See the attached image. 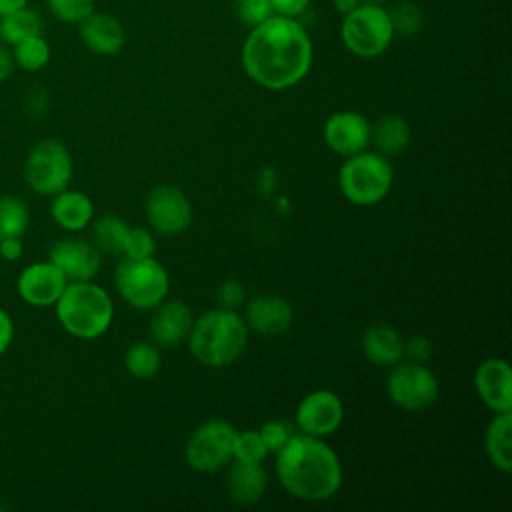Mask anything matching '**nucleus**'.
<instances>
[{
	"label": "nucleus",
	"instance_id": "obj_34",
	"mask_svg": "<svg viewBox=\"0 0 512 512\" xmlns=\"http://www.w3.org/2000/svg\"><path fill=\"white\" fill-rule=\"evenodd\" d=\"M156 252V240L146 228H130L124 244V254L128 258H150Z\"/></svg>",
	"mask_w": 512,
	"mask_h": 512
},
{
	"label": "nucleus",
	"instance_id": "obj_2",
	"mask_svg": "<svg viewBox=\"0 0 512 512\" xmlns=\"http://www.w3.org/2000/svg\"><path fill=\"white\" fill-rule=\"evenodd\" d=\"M276 474L288 494L306 502L332 498L342 484L336 452L318 436L290 434L276 452Z\"/></svg>",
	"mask_w": 512,
	"mask_h": 512
},
{
	"label": "nucleus",
	"instance_id": "obj_16",
	"mask_svg": "<svg viewBox=\"0 0 512 512\" xmlns=\"http://www.w3.org/2000/svg\"><path fill=\"white\" fill-rule=\"evenodd\" d=\"M474 388L480 400L496 412H512V372L506 360L488 358L474 374Z\"/></svg>",
	"mask_w": 512,
	"mask_h": 512
},
{
	"label": "nucleus",
	"instance_id": "obj_39",
	"mask_svg": "<svg viewBox=\"0 0 512 512\" xmlns=\"http://www.w3.org/2000/svg\"><path fill=\"white\" fill-rule=\"evenodd\" d=\"M22 254H24L22 236L0 238V258H4L8 262H14V260H20Z\"/></svg>",
	"mask_w": 512,
	"mask_h": 512
},
{
	"label": "nucleus",
	"instance_id": "obj_1",
	"mask_svg": "<svg viewBox=\"0 0 512 512\" xmlns=\"http://www.w3.org/2000/svg\"><path fill=\"white\" fill-rule=\"evenodd\" d=\"M314 46L298 18L272 14L250 28L240 62L246 76L266 90L296 86L310 72Z\"/></svg>",
	"mask_w": 512,
	"mask_h": 512
},
{
	"label": "nucleus",
	"instance_id": "obj_26",
	"mask_svg": "<svg viewBox=\"0 0 512 512\" xmlns=\"http://www.w3.org/2000/svg\"><path fill=\"white\" fill-rule=\"evenodd\" d=\"M128 230L130 226L120 216H114V214L100 216L98 220L92 222V244L104 254L122 256Z\"/></svg>",
	"mask_w": 512,
	"mask_h": 512
},
{
	"label": "nucleus",
	"instance_id": "obj_41",
	"mask_svg": "<svg viewBox=\"0 0 512 512\" xmlns=\"http://www.w3.org/2000/svg\"><path fill=\"white\" fill-rule=\"evenodd\" d=\"M14 68H16V66H14V60H12L10 48L0 42V84L6 82V80L12 76Z\"/></svg>",
	"mask_w": 512,
	"mask_h": 512
},
{
	"label": "nucleus",
	"instance_id": "obj_38",
	"mask_svg": "<svg viewBox=\"0 0 512 512\" xmlns=\"http://www.w3.org/2000/svg\"><path fill=\"white\" fill-rule=\"evenodd\" d=\"M310 2L312 0H270L274 14L290 16V18H298L302 12H306Z\"/></svg>",
	"mask_w": 512,
	"mask_h": 512
},
{
	"label": "nucleus",
	"instance_id": "obj_31",
	"mask_svg": "<svg viewBox=\"0 0 512 512\" xmlns=\"http://www.w3.org/2000/svg\"><path fill=\"white\" fill-rule=\"evenodd\" d=\"M268 456V450L258 434V430H244L236 434L234 440V460L246 464H262Z\"/></svg>",
	"mask_w": 512,
	"mask_h": 512
},
{
	"label": "nucleus",
	"instance_id": "obj_9",
	"mask_svg": "<svg viewBox=\"0 0 512 512\" xmlns=\"http://www.w3.org/2000/svg\"><path fill=\"white\" fill-rule=\"evenodd\" d=\"M238 430L220 418L200 424L184 446V458L192 470L218 472L234 460V440Z\"/></svg>",
	"mask_w": 512,
	"mask_h": 512
},
{
	"label": "nucleus",
	"instance_id": "obj_23",
	"mask_svg": "<svg viewBox=\"0 0 512 512\" xmlns=\"http://www.w3.org/2000/svg\"><path fill=\"white\" fill-rule=\"evenodd\" d=\"M486 456L504 474L512 472V412H496L484 434Z\"/></svg>",
	"mask_w": 512,
	"mask_h": 512
},
{
	"label": "nucleus",
	"instance_id": "obj_24",
	"mask_svg": "<svg viewBox=\"0 0 512 512\" xmlns=\"http://www.w3.org/2000/svg\"><path fill=\"white\" fill-rule=\"evenodd\" d=\"M370 142L382 156H396L408 148L410 126L400 114H384L370 124Z\"/></svg>",
	"mask_w": 512,
	"mask_h": 512
},
{
	"label": "nucleus",
	"instance_id": "obj_37",
	"mask_svg": "<svg viewBox=\"0 0 512 512\" xmlns=\"http://www.w3.org/2000/svg\"><path fill=\"white\" fill-rule=\"evenodd\" d=\"M432 352V344L426 336H412L408 340H404V356L412 362H426L430 358Z\"/></svg>",
	"mask_w": 512,
	"mask_h": 512
},
{
	"label": "nucleus",
	"instance_id": "obj_10",
	"mask_svg": "<svg viewBox=\"0 0 512 512\" xmlns=\"http://www.w3.org/2000/svg\"><path fill=\"white\" fill-rule=\"evenodd\" d=\"M386 392L390 400L410 412L430 408L438 398V380L430 368L422 362H396L386 380Z\"/></svg>",
	"mask_w": 512,
	"mask_h": 512
},
{
	"label": "nucleus",
	"instance_id": "obj_6",
	"mask_svg": "<svg viewBox=\"0 0 512 512\" xmlns=\"http://www.w3.org/2000/svg\"><path fill=\"white\" fill-rule=\"evenodd\" d=\"M394 36L392 20L384 4L362 2L352 12L342 16V44L358 58H376L384 54L390 48Z\"/></svg>",
	"mask_w": 512,
	"mask_h": 512
},
{
	"label": "nucleus",
	"instance_id": "obj_42",
	"mask_svg": "<svg viewBox=\"0 0 512 512\" xmlns=\"http://www.w3.org/2000/svg\"><path fill=\"white\" fill-rule=\"evenodd\" d=\"M362 2L360 0H332V6H334V10L336 12H340L342 16L344 14H348V12H352L356 6H360Z\"/></svg>",
	"mask_w": 512,
	"mask_h": 512
},
{
	"label": "nucleus",
	"instance_id": "obj_5",
	"mask_svg": "<svg viewBox=\"0 0 512 512\" xmlns=\"http://www.w3.org/2000/svg\"><path fill=\"white\" fill-rule=\"evenodd\" d=\"M392 180L394 170L388 158L368 150L348 156L338 172L342 194L358 206H372L386 198Z\"/></svg>",
	"mask_w": 512,
	"mask_h": 512
},
{
	"label": "nucleus",
	"instance_id": "obj_12",
	"mask_svg": "<svg viewBox=\"0 0 512 512\" xmlns=\"http://www.w3.org/2000/svg\"><path fill=\"white\" fill-rule=\"evenodd\" d=\"M66 284L68 280L62 270L54 262L42 260L22 268L16 278V292L26 304L34 308H48L56 304Z\"/></svg>",
	"mask_w": 512,
	"mask_h": 512
},
{
	"label": "nucleus",
	"instance_id": "obj_29",
	"mask_svg": "<svg viewBox=\"0 0 512 512\" xmlns=\"http://www.w3.org/2000/svg\"><path fill=\"white\" fill-rule=\"evenodd\" d=\"M160 364H162L160 352L150 342H136L124 354V368L128 370V374L140 380L156 376L160 370Z\"/></svg>",
	"mask_w": 512,
	"mask_h": 512
},
{
	"label": "nucleus",
	"instance_id": "obj_13",
	"mask_svg": "<svg viewBox=\"0 0 512 512\" xmlns=\"http://www.w3.org/2000/svg\"><path fill=\"white\" fill-rule=\"evenodd\" d=\"M344 418V406L338 394L316 390L304 396L296 408L294 420L302 434L324 438L338 430Z\"/></svg>",
	"mask_w": 512,
	"mask_h": 512
},
{
	"label": "nucleus",
	"instance_id": "obj_40",
	"mask_svg": "<svg viewBox=\"0 0 512 512\" xmlns=\"http://www.w3.org/2000/svg\"><path fill=\"white\" fill-rule=\"evenodd\" d=\"M14 332L16 328H14L12 316L4 308H0V356L10 348L14 340Z\"/></svg>",
	"mask_w": 512,
	"mask_h": 512
},
{
	"label": "nucleus",
	"instance_id": "obj_20",
	"mask_svg": "<svg viewBox=\"0 0 512 512\" xmlns=\"http://www.w3.org/2000/svg\"><path fill=\"white\" fill-rule=\"evenodd\" d=\"M50 216L62 230L80 232L92 224L94 204L88 194L64 188L62 192L52 196Z\"/></svg>",
	"mask_w": 512,
	"mask_h": 512
},
{
	"label": "nucleus",
	"instance_id": "obj_30",
	"mask_svg": "<svg viewBox=\"0 0 512 512\" xmlns=\"http://www.w3.org/2000/svg\"><path fill=\"white\" fill-rule=\"evenodd\" d=\"M388 14H390V20H392L394 34L414 36L424 28V12L418 4H414L410 0H402V2L394 4L388 10Z\"/></svg>",
	"mask_w": 512,
	"mask_h": 512
},
{
	"label": "nucleus",
	"instance_id": "obj_25",
	"mask_svg": "<svg viewBox=\"0 0 512 512\" xmlns=\"http://www.w3.org/2000/svg\"><path fill=\"white\" fill-rule=\"evenodd\" d=\"M36 34H42V18L28 4L0 16V42L8 48Z\"/></svg>",
	"mask_w": 512,
	"mask_h": 512
},
{
	"label": "nucleus",
	"instance_id": "obj_21",
	"mask_svg": "<svg viewBox=\"0 0 512 512\" xmlns=\"http://www.w3.org/2000/svg\"><path fill=\"white\" fill-rule=\"evenodd\" d=\"M268 486V476L262 464H246L232 460L228 464V474H226V490L228 496L240 504V506H250L256 504Z\"/></svg>",
	"mask_w": 512,
	"mask_h": 512
},
{
	"label": "nucleus",
	"instance_id": "obj_4",
	"mask_svg": "<svg viewBox=\"0 0 512 512\" xmlns=\"http://www.w3.org/2000/svg\"><path fill=\"white\" fill-rule=\"evenodd\" d=\"M54 308L60 326L80 340L102 336L114 318L110 294L92 280L68 282Z\"/></svg>",
	"mask_w": 512,
	"mask_h": 512
},
{
	"label": "nucleus",
	"instance_id": "obj_33",
	"mask_svg": "<svg viewBox=\"0 0 512 512\" xmlns=\"http://www.w3.org/2000/svg\"><path fill=\"white\" fill-rule=\"evenodd\" d=\"M234 12L236 18L248 28H254L256 24L264 22L274 14L270 0H236Z\"/></svg>",
	"mask_w": 512,
	"mask_h": 512
},
{
	"label": "nucleus",
	"instance_id": "obj_18",
	"mask_svg": "<svg viewBox=\"0 0 512 512\" xmlns=\"http://www.w3.org/2000/svg\"><path fill=\"white\" fill-rule=\"evenodd\" d=\"M78 36L82 44L98 56H114L124 48L126 32L118 18L106 12H90L78 24Z\"/></svg>",
	"mask_w": 512,
	"mask_h": 512
},
{
	"label": "nucleus",
	"instance_id": "obj_43",
	"mask_svg": "<svg viewBox=\"0 0 512 512\" xmlns=\"http://www.w3.org/2000/svg\"><path fill=\"white\" fill-rule=\"evenodd\" d=\"M28 0H0V16L2 14H8L12 10H18L22 6H26Z\"/></svg>",
	"mask_w": 512,
	"mask_h": 512
},
{
	"label": "nucleus",
	"instance_id": "obj_7",
	"mask_svg": "<svg viewBox=\"0 0 512 512\" xmlns=\"http://www.w3.org/2000/svg\"><path fill=\"white\" fill-rule=\"evenodd\" d=\"M114 286L124 302L134 308L148 310L166 298L170 280L166 268L154 256H124L114 270Z\"/></svg>",
	"mask_w": 512,
	"mask_h": 512
},
{
	"label": "nucleus",
	"instance_id": "obj_8",
	"mask_svg": "<svg viewBox=\"0 0 512 512\" xmlns=\"http://www.w3.org/2000/svg\"><path fill=\"white\" fill-rule=\"evenodd\" d=\"M74 162L70 150L56 138L38 140L24 160V182L38 194L52 198L70 186Z\"/></svg>",
	"mask_w": 512,
	"mask_h": 512
},
{
	"label": "nucleus",
	"instance_id": "obj_44",
	"mask_svg": "<svg viewBox=\"0 0 512 512\" xmlns=\"http://www.w3.org/2000/svg\"><path fill=\"white\" fill-rule=\"evenodd\" d=\"M360 2H366V4H386L388 0H360Z\"/></svg>",
	"mask_w": 512,
	"mask_h": 512
},
{
	"label": "nucleus",
	"instance_id": "obj_11",
	"mask_svg": "<svg viewBox=\"0 0 512 512\" xmlns=\"http://www.w3.org/2000/svg\"><path fill=\"white\" fill-rule=\"evenodd\" d=\"M146 218L158 234L174 236L190 226L192 204L180 188L160 184L154 186L146 196Z\"/></svg>",
	"mask_w": 512,
	"mask_h": 512
},
{
	"label": "nucleus",
	"instance_id": "obj_15",
	"mask_svg": "<svg viewBox=\"0 0 512 512\" xmlns=\"http://www.w3.org/2000/svg\"><path fill=\"white\" fill-rule=\"evenodd\" d=\"M324 140L330 150L348 158L370 144V122L354 110L336 112L324 124Z\"/></svg>",
	"mask_w": 512,
	"mask_h": 512
},
{
	"label": "nucleus",
	"instance_id": "obj_32",
	"mask_svg": "<svg viewBox=\"0 0 512 512\" xmlns=\"http://www.w3.org/2000/svg\"><path fill=\"white\" fill-rule=\"evenodd\" d=\"M50 14L64 24H80L94 12V0H46Z\"/></svg>",
	"mask_w": 512,
	"mask_h": 512
},
{
	"label": "nucleus",
	"instance_id": "obj_22",
	"mask_svg": "<svg viewBox=\"0 0 512 512\" xmlns=\"http://www.w3.org/2000/svg\"><path fill=\"white\" fill-rule=\"evenodd\" d=\"M362 352L376 366H394L404 358V338L388 324H372L362 334Z\"/></svg>",
	"mask_w": 512,
	"mask_h": 512
},
{
	"label": "nucleus",
	"instance_id": "obj_14",
	"mask_svg": "<svg viewBox=\"0 0 512 512\" xmlns=\"http://www.w3.org/2000/svg\"><path fill=\"white\" fill-rule=\"evenodd\" d=\"M102 252L88 240L62 238L48 250V260L54 262L68 282L92 280L102 264Z\"/></svg>",
	"mask_w": 512,
	"mask_h": 512
},
{
	"label": "nucleus",
	"instance_id": "obj_28",
	"mask_svg": "<svg viewBox=\"0 0 512 512\" xmlns=\"http://www.w3.org/2000/svg\"><path fill=\"white\" fill-rule=\"evenodd\" d=\"M30 226V210L28 204L14 196H0V238L22 236Z\"/></svg>",
	"mask_w": 512,
	"mask_h": 512
},
{
	"label": "nucleus",
	"instance_id": "obj_19",
	"mask_svg": "<svg viewBox=\"0 0 512 512\" xmlns=\"http://www.w3.org/2000/svg\"><path fill=\"white\" fill-rule=\"evenodd\" d=\"M194 316L182 300H162L150 318V336L160 346H176L188 338Z\"/></svg>",
	"mask_w": 512,
	"mask_h": 512
},
{
	"label": "nucleus",
	"instance_id": "obj_3",
	"mask_svg": "<svg viewBox=\"0 0 512 512\" xmlns=\"http://www.w3.org/2000/svg\"><path fill=\"white\" fill-rule=\"evenodd\" d=\"M186 340L192 356L200 364L222 368L244 352L248 326L236 310L220 306L194 318Z\"/></svg>",
	"mask_w": 512,
	"mask_h": 512
},
{
	"label": "nucleus",
	"instance_id": "obj_36",
	"mask_svg": "<svg viewBox=\"0 0 512 512\" xmlns=\"http://www.w3.org/2000/svg\"><path fill=\"white\" fill-rule=\"evenodd\" d=\"M216 300L222 308L236 310L244 302V288L236 280H226L216 290Z\"/></svg>",
	"mask_w": 512,
	"mask_h": 512
},
{
	"label": "nucleus",
	"instance_id": "obj_35",
	"mask_svg": "<svg viewBox=\"0 0 512 512\" xmlns=\"http://www.w3.org/2000/svg\"><path fill=\"white\" fill-rule=\"evenodd\" d=\"M258 434H260V438H262V442H264L268 454H270V452L276 454V452L286 444V440L290 438L292 432H290V426H288L286 422L270 420V422H266V424L258 430Z\"/></svg>",
	"mask_w": 512,
	"mask_h": 512
},
{
	"label": "nucleus",
	"instance_id": "obj_27",
	"mask_svg": "<svg viewBox=\"0 0 512 512\" xmlns=\"http://www.w3.org/2000/svg\"><path fill=\"white\" fill-rule=\"evenodd\" d=\"M14 66L26 72H38L50 62V44L44 40L42 34L30 36L14 46H10Z\"/></svg>",
	"mask_w": 512,
	"mask_h": 512
},
{
	"label": "nucleus",
	"instance_id": "obj_17",
	"mask_svg": "<svg viewBox=\"0 0 512 512\" xmlns=\"http://www.w3.org/2000/svg\"><path fill=\"white\" fill-rule=\"evenodd\" d=\"M294 312L286 298L278 294H260L246 304L244 322L248 330L260 336H280L292 326Z\"/></svg>",
	"mask_w": 512,
	"mask_h": 512
}]
</instances>
